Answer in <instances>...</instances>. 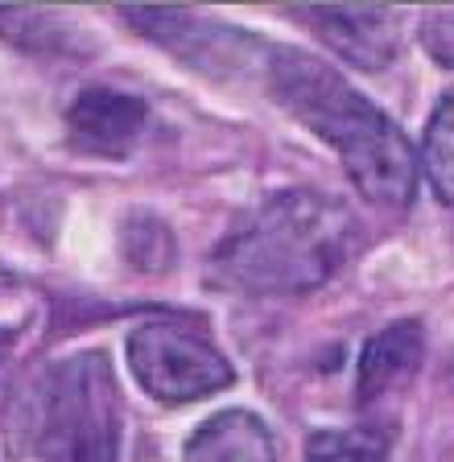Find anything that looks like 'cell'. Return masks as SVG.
I'll list each match as a JSON object with an SVG mask.
<instances>
[{"label":"cell","mask_w":454,"mask_h":462,"mask_svg":"<svg viewBox=\"0 0 454 462\" xmlns=\"http://www.w3.org/2000/svg\"><path fill=\"white\" fill-rule=\"evenodd\" d=\"M186 462H277V442L256 413L223 409L190 433Z\"/></svg>","instance_id":"cell-9"},{"label":"cell","mask_w":454,"mask_h":462,"mask_svg":"<svg viewBox=\"0 0 454 462\" xmlns=\"http://www.w3.org/2000/svg\"><path fill=\"white\" fill-rule=\"evenodd\" d=\"M422 351H425L422 322H413V318L393 322L376 338H367L356 372V401L372 404L380 396H388L393 388H405L417 375V367H422Z\"/></svg>","instance_id":"cell-8"},{"label":"cell","mask_w":454,"mask_h":462,"mask_svg":"<svg viewBox=\"0 0 454 462\" xmlns=\"http://www.w3.org/2000/svg\"><path fill=\"white\" fill-rule=\"evenodd\" d=\"M42 462H120V393L104 351L50 364L33 404Z\"/></svg>","instance_id":"cell-3"},{"label":"cell","mask_w":454,"mask_h":462,"mask_svg":"<svg viewBox=\"0 0 454 462\" xmlns=\"http://www.w3.org/2000/svg\"><path fill=\"white\" fill-rule=\"evenodd\" d=\"M128 364L136 384L162 404H190L236 380L232 364L182 322H141L128 335Z\"/></svg>","instance_id":"cell-4"},{"label":"cell","mask_w":454,"mask_h":462,"mask_svg":"<svg viewBox=\"0 0 454 462\" xmlns=\"http://www.w3.org/2000/svg\"><path fill=\"white\" fill-rule=\"evenodd\" d=\"M422 170L434 194L454 207V91L438 99L430 125L422 136Z\"/></svg>","instance_id":"cell-11"},{"label":"cell","mask_w":454,"mask_h":462,"mask_svg":"<svg viewBox=\"0 0 454 462\" xmlns=\"http://www.w3.org/2000/svg\"><path fill=\"white\" fill-rule=\"evenodd\" d=\"M422 46L454 70V9H438L422 17Z\"/></svg>","instance_id":"cell-14"},{"label":"cell","mask_w":454,"mask_h":462,"mask_svg":"<svg viewBox=\"0 0 454 462\" xmlns=\"http://www.w3.org/2000/svg\"><path fill=\"white\" fill-rule=\"evenodd\" d=\"M120 17L133 29H141L149 42H157L162 50L178 54L182 62H190L199 75H248L256 62L269 67V50L261 42L244 33V29L223 25L215 17H199L186 9H120Z\"/></svg>","instance_id":"cell-5"},{"label":"cell","mask_w":454,"mask_h":462,"mask_svg":"<svg viewBox=\"0 0 454 462\" xmlns=\"http://www.w3.org/2000/svg\"><path fill=\"white\" fill-rule=\"evenodd\" d=\"M359 223L343 202L281 190L244 215L211 256V281L252 298H285L327 285L356 252Z\"/></svg>","instance_id":"cell-2"},{"label":"cell","mask_w":454,"mask_h":462,"mask_svg":"<svg viewBox=\"0 0 454 462\" xmlns=\"http://www.w3.org/2000/svg\"><path fill=\"white\" fill-rule=\"evenodd\" d=\"M145 99L112 91V87H88V91H79L67 112V136L79 153L125 157L133 153L136 136L145 128Z\"/></svg>","instance_id":"cell-7"},{"label":"cell","mask_w":454,"mask_h":462,"mask_svg":"<svg viewBox=\"0 0 454 462\" xmlns=\"http://www.w3.org/2000/svg\"><path fill=\"white\" fill-rule=\"evenodd\" d=\"M264 83H269V96L293 120H301L310 133H319L335 149L347 178L356 182V190L364 199L380 202V207H401V211L413 202V186H417L413 144L335 67H327L322 58L306 54V50L273 46Z\"/></svg>","instance_id":"cell-1"},{"label":"cell","mask_w":454,"mask_h":462,"mask_svg":"<svg viewBox=\"0 0 454 462\" xmlns=\"http://www.w3.org/2000/svg\"><path fill=\"white\" fill-rule=\"evenodd\" d=\"M0 38H9L13 46L25 50H42V54H75V50H83L75 42V25L46 9H0Z\"/></svg>","instance_id":"cell-10"},{"label":"cell","mask_w":454,"mask_h":462,"mask_svg":"<svg viewBox=\"0 0 454 462\" xmlns=\"http://www.w3.org/2000/svg\"><path fill=\"white\" fill-rule=\"evenodd\" d=\"M298 17L359 70H385L401 50V13L385 5H306Z\"/></svg>","instance_id":"cell-6"},{"label":"cell","mask_w":454,"mask_h":462,"mask_svg":"<svg viewBox=\"0 0 454 462\" xmlns=\"http://www.w3.org/2000/svg\"><path fill=\"white\" fill-rule=\"evenodd\" d=\"M125 256L133 260L136 269L162 273L165 260H174V236L157 219H136V223H128V231H125Z\"/></svg>","instance_id":"cell-13"},{"label":"cell","mask_w":454,"mask_h":462,"mask_svg":"<svg viewBox=\"0 0 454 462\" xmlns=\"http://www.w3.org/2000/svg\"><path fill=\"white\" fill-rule=\"evenodd\" d=\"M385 430H319L306 442V462H385Z\"/></svg>","instance_id":"cell-12"}]
</instances>
